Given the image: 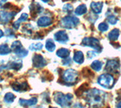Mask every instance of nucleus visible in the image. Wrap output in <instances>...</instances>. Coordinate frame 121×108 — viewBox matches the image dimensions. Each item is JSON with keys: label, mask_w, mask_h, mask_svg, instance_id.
Masks as SVG:
<instances>
[{"label": "nucleus", "mask_w": 121, "mask_h": 108, "mask_svg": "<svg viewBox=\"0 0 121 108\" xmlns=\"http://www.w3.org/2000/svg\"><path fill=\"white\" fill-rule=\"evenodd\" d=\"M105 93L98 89H92L86 93V100L91 107H98L104 101Z\"/></svg>", "instance_id": "nucleus-1"}, {"label": "nucleus", "mask_w": 121, "mask_h": 108, "mask_svg": "<svg viewBox=\"0 0 121 108\" xmlns=\"http://www.w3.org/2000/svg\"><path fill=\"white\" fill-rule=\"evenodd\" d=\"M54 99L55 102L59 104L60 107H67L70 105V100L73 99V95L70 94L64 95L61 92H56L54 96Z\"/></svg>", "instance_id": "nucleus-2"}, {"label": "nucleus", "mask_w": 121, "mask_h": 108, "mask_svg": "<svg viewBox=\"0 0 121 108\" xmlns=\"http://www.w3.org/2000/svg\"><path fill=\"white\" fill-rule=\"evenodd\" d=\"M79 24V20L77 17L66 16L60 21L61 27L66 29H73Z\"/></svg>", "instance_id": "nucleus-3"}, {"label": "nucleus", "mask_w": 121, "mask_h": 108, "mask_svg": "<svg viewBox=\"0 0 121 108\" xmlns=\"http://www.w3.org/2000/svg\"><path fill=\"white\" fill-rule=\"evenodd\" d=\"M77 77H78L77 72L72 69L65 70V71L63 73V75H62V79L64 83L67 84H70V85L75 83L77 80Z\"/></svg>", "instance_id": "nucleus-4"}, {"label": "nucleus", "mask_w": 121, "mask_h": 108, "mask_svg": "<svg viewBox=\"0 0 121 108\" xmlns=\"http://www.w3.org/2000/svg\"><path fill=\"white\" fill-rule=\"evenodd\" d=\"M98 83L101 86L105 88H111L114 83V79L111 75L108 73H104L101 75L98 79Z\"/></svg>", "instance_id": "nucleus-5"}, {"label": "nucleus", "mask_w": 121, "mask_h": 108, "mask_svg": "<svg viewBox=\"0 0 121 108\" xmlns=\"http://www.w3.org/2000/svg\"><path fill=\"white\" fill-rule=\"evenodd\" d=\"M11 51L19 58H24L28 54V51L23 48L20 41H14L11 46Z\"/></svg>", "instance_id": "nucleus-6"}, {"label": "nucleus", "mask_w": 121, "mask_h": 108, "mask_svg": "<svg viewBox=\"0 0 121 108\" xmlns=\"http://www.w3.org/2000/svg\"><path fill=\"white\" fill-rule=\"evenodd\" d=\"M82 44L85 46L92 48L98 51H101L102 49L99 40L97 39L96 38H94V37H86V38L82 39Z\"/></svg>", "instance_id": "nucleus-7"}, {"label": "nucleus", "mask_w": 121, "mask_h": 108, "mask_svg": "<svg viewBox=\"0 0 121 108\" xmlns=\"http://www.w3.org/2000/svg\"><path fill=\"white\" fill-rule=\"evenodd\" d=\"M16 14V11H11V12H7L4 10L0 11V23L2 24H8L13 19Z\"/></svg>", "instance_id": "nucleus-8"}, {"label": "nucleus", "mask_w": 121, "mask_h": 108, "mask_svg": "<svg viewBox=\"0 0 121 108\" xmlns=\"http://www.w3.org/2000/svg\"><path fill=\"white\" fill-rule=\"evenodd\" d=\"M119 61L117 60H109L105 66V70L108 72L111 73H117V71H119Z\"/></svg>", "instance_id": "nucleus-9"}, {"label": "nucleus", "mask_w": 121, "mask_h": 108, "mask_svg": "<svg viewBox=\"0 0 121 108\" xmlns=\"http://www.w3.org/2000/svg\"><path fill=\"white\" fill-rule=\"evenodd\" d=\"M33 65L36 68L43 67L47 64V61L40 54H35L33 57Z\"/></svg>", "instance_id": "nucleus-10"}, {"label": "nucleus", "mask_w": 121, "mask_h": 108, "mask_svg": "<svg viewBox=\"0 0 121 108\" xmlns=\"http://www.w3.org/2000/svg\"><path fill=\"white\" fill-rule=\"evenodd\" d=\"M30 14L33 17H36L38 14L43 12L44 8L40 5V4L35 2H33V3L30 5Z\"/></svg>", "instance_id": "nucleus-11"}, {"label": "nucleus", "mask_w": 121, "mask_h": 108, "mask_svg": "<svg viewBox=\"0 0 121 108\" xmlns=\"http://www.w3.org/2000/svg\"><path fill=\"white\" fill-rule=\"evenodd\" d=\"M54 38L57 42L60 43H66L69 39L65 30H60L57 32L54 36Z\"/></svg>", "instance_id": "nucleus-12"}, {"label": "nucleus", "mask_w": 121, "mask_h": 108, "mask_svg": "<svg viewBox=\"0 0 121 108\" xmlns=\"http://www.w3.org/2000/svg\"><path fill=\"white\" fill-rule=\"evenodd\" d=\"M52 23V19L50 17L43 16L39 17L37 21V25L40 27H46L50 26Z\"/></svg>", "instance_id": "nucleus-13"}, {"label": "nucleus", "mask_w": 121, "mask_h": 108, "mask_svg": "<svg viewBox=\"0 0 121 108\" xmlns=\"http://www.w3.org/2000/svg\"><path fill=\"white\" fill-rule=\"evenodd\" d=\"M11 87L15 91H27L29 88V85L26 83H14L11 85Z\"/></svg>", "instance_id": "nucleus-14"}, {"label": "nucleus", "mask_w": 121, "mask_h": 108, "mask_svg": "<svg viewBox=\"0 0 121 108\" xmlns=\"http://www.w3.org/2000/svg\"><path fill=\"white\" fill-rule=\"evenodd\" d=\"M103 5L102 2H92L91 3V8L95 14H100L103 8Z\"/></svg>", "instance_id": "nucleus-15"}, {"label": "nucleus", "mask_w": 121, "mask_h": 108, "mask_svg": "<svg viewBox=\"0 0 121 108\" xmlns=\"http://www.w3.org/2000/svg\"><path fill=\"white\" fill-rule=\"evenodd\" d=\"M37 103V98H32L29 100H25V99H20L19 100V104L21 105L24 107H29V106H33L35 105Z\"/></svg>", "instance_id": "nucleus-16"}, {"label": "nucleus", "mask_w": 121, "mask_h": 108, "mask_svg": "<svg viewBox=\"0 0 121 108\" xmlns=\"http://www.w3.org/2000/svg\"><path fill=\"white\" fill-rule=\"evenodd\" d=\"M21 67H22V61L20 60L11 61L7 64V68L12 69L14 70H19Z\"/></svg>", "instance_id": "nucleus-17"}, {"label": "nucleus", "mask_w": 121, "mask_h": 108, "mask_svg": "<svg viewBox=\"0 0 121 108\" xmlns=\"http://www.w3.org/2000/svg\"><path fill=\"white\" fill-rule=\"evenodd\" d=\"M73 60L77 64H81L84 61V56H83L82 52L80 51H77L74 53L73 55Z\"/></svg>", "instance_id": "nucleus-18"}, {"label": "nucleus", "mask_w": 121, "mask_h": 108, "mask_svg": "<svg viewBox=\"0 0 121 108\" xmlns=\"http://www.w3.org/2000/svg\"><path fill=\"white\" fill-rule=\"evenodd\" d=\"M56 54L57 56H58L59 58H67L68 56L70 55V51L67 49V48H60L56 52Z\"/></svg>", "instance_id": "nucleus-19"}, {"label": "nucleus", "mask_w": 121, "mask_h": 108, "mask_svg": "<svg viewBox=\"0 0 121 108\" xmlns=\"http://www.w3.org/2000/svg\"><path fill=\"white\" fill-rule=\"evenodd\" d=\"M120 36V30L118 29H113V30H111L109 33L108 34V38L111 41H116L117 39L119 38Z\"/></svg>", "instance_id": "nucleus-20"}, {"label": "nucleus", "mask_w": 121, "mask_h": 108, "mask_svg": "<svg viewBox=\"0 0 121 108\" xmlns=\"http://www.w3.org/2000/svg\"><path fill=\"white\" fill-rule=\"evenodd\" d=\"M11 49L9 47L7 44H2L0 45V54L5 55L11 53Z\"/></svg>", "instance_id": "nucleus-21"}, {"label": "nucleus", "mask_w": 121, "mask_h": 108, "mask_svg": "<svg viewBox=\"0 0 121 108\" xmlns=\"http://www.w3.org/2000/svg\"><path fill=\"white\" fill-rule=\"evenodd\" d=\"M87 12V7L85 5H79L77 8L75 9V14L77 15H82Z\"/></svg>", "instance_id": "nucleus-22"}, {"label": "nucleus", "mask_w": 121, "mask_h": 108, "mask_svg": "<svg viewBox=\"0 0 121 108\" xmlns=\"http://www.w3.org/2000/svg\"><path fill=\"white\" fill-rule=\"evenodd\" d=\"M102 66H103V64H102L101 61H94L92 63V64H91V67H92V69L94 70L95 71L98 72V71H100V70H101Z\"/></svg>", "instance_id": "nucleus-23"}, {"label": "nucleus", "mask_w": 121, "mask_h": 108, "mask_svg": "<svg viewBox=\"0 0 121 108\" xmlns=\"http://www.w3.org/2000/svg\"><path fill=\"white\" fill-rule=\"evenodd\" d=\"M45 48L50 52L54 51L55 49V44L54 43V42L51 39H49L46 41V43H45Z\"/></svg>", "instance_id": "nucleus-24"}, {"label": "nucleus", "mask_w": 121, "mask_h": 108, "mask_svg": "<svg viewBox=\"0 0 121 108\" xmlns=\"http://www.w3.org/2000/svg\"><path fill=\"white\" fill-rule=\"evenodd\" d=\"M15 99V95L11 92H8L5 94V97H4V100L6 103H12L14 100Z\"/></svg>", "instance_id": "nucleus-25"}, {"label": "nucleus", "mask_w": 121, "mask_h": 108, "mask_svg": "<svg viewBox=\"0 0 121 108\" xmlns=\"http://www.w3.org/2000/svg\"><path fill=\"white\" fill-rule=\"evenodd\" d=\"M43 48V45L42 43H40V42L33 43V44L30 45V47H29L30 50H31V51H39Z\"/></svg>", "instance_id": "nucleus-26"}, {"label": "nucleus", "mask_w": 121, "mask_h": 108, "mask_svg": "<svg viewBox=\"0 0 121 108\" xmlns=\"http://www.w3.org/2000/svg\"><path fill=\"white\" fill-rule=\"evenodd\" d=\"M107 21L109 24H111L112 25H114L117 23V21H118V19L114 16V15H109L108 17H107Z\"/></svg>", "instance_id": "nucleus-27"}, {"label": "nucleus", "mask_w": 121, "mask_h": 108, "mask_svg": "<svg viewBox=\"0 0 121 108\" xmlns=\"http://www.w3.org/2000/svg\"><path fill=\"white\" fill-rule=\"evenodd\" d=\"M98 30L101 32H105L108 29V25L106 23H101L98 27Z\"/></svg>", "instance_id": "nucleus-28"}, {"label": "nucleus", "mask_w": 121, "mask_h": 108, "mask_svg": "<svg viewBox=\"0 0 121 108\" xmlns=\"http://www.w3.org/2000/svg\"><path fill=\"white\" fill-rule=\"evenodd\" d=\"M63 11H64V12H67V13H71L72 12H73V6H72L70 4H67L65 5H64L63 7Z\"/></svg>", "instance_id": "nucleus-29"}, {"label": "nucleus", "mask_w": 121, "mask_h": 108, "mask_svg": "<svg viewBox=\"0 0 121 108\" xmlns=\"http://www.w3.org/2000/svg\"><path fill=\"white\" fill-rule=\"evenodd\" d=\"M28 20V14L26 13H23L21 17H19V19L17 21V22L18 23H21V22H25Z\"/></svg>", "instance_id": "nucleus-30"}, {"label": "nucleus", "mask_w": 121, "mask_h": 108, "mask_svg": "<svg viewBox=\"0 0 121 108\" xmlns=\"http://www.w3.org/2000/svg\"><path fill=\"white\" fill-rule=\"evenodd\" d=\"M97 55V53L95 51H88V53H87V57H88L89 59H92L93 58H95Z\"/></svg>", "instance_id": "nucleus-31"}, {"label": "nucleus", "mask_w": 121, "mask_h": 108, "mask_svg": "<svg viewBox=\"0 0 121 108\" xmlns=\"http://www.w3.org/2000/svg\"><path fill=\"white\" fill-rule=\"evenodd\" d=\"M5 33H6V36H9V37H14V34L13 31L11 30L10 29H7L5 30Z\"/></svg>", "instance_id": "nucleus-32"}, {"label": "nucleus", "mask_w": 121, "mask_h": 108, "mask_svg": "<svg viewBox=\"0 0 121 108\" xmlns=\"http://www.w3.org/2000/svg\"><path fill=\"white\" fill-rule=\"evenodd\" d=\"M63 64L64 65V66H67V65H68V64H71V60L70 58H68V59H65V60H64L63 61Z\"/></svg>", "instance_id": "nucleus-33"}, {"label": "nucleus", "mask_w": 121, "mask_h": 108, "mask_svg": "<svg viewBox=\"0 0 121 108\" xmlns=\"http://www.w3.org/2000/svg\"><path fill=\"white\" fill-rule=\"evenodd\" d=\"M12 27H13V28L15 29H19V27H20V23H18V22L15 21L14 23L12 24Z\"/></svg>", "instance_id": "nucleus-34"}, {"label": "nucleus", "mask_w": 121, "mask_h": 108, "mask_svg": "<svg viewBox=\"0 0 121 108\" xmlns=\"http://www.w3.org/2000/svg\"><path fill=\"white\" fill-rule=\"evenodd\" d=\"M6 1L7 0H1V1H0V6H2V5H4L6 3Z\"/></svg>", "instance_id": "nucleus-35"}, {"label": "nucleus", "mask_w": 121, "mask_h": 108, "mask_svg": "<svg viewBox=\"0 0 121 108\" xmlns=\"http://www.w3.org/2000/svg\"><path fill=\"white\" fill-rule=\"evenodd\" d=\"M73 108H82V107L81 104H76V105L73 107Z\"/></svg>", "instance_id": "nucleus-36"}, {"label": "nucleus", "mask_w": 121, "mask_h": 108, "mask_svg": "<svg viewBox=\"0 0 121 108\" xmlns=\"http://www.w3.org/2000/svg\"><path fill=\"white\" fill-rule=\"evenodd\" d=\"M116 107H117V108H121V101H120V102H118L117 104V105H116Z\"/></svg>", "instance_id": "nucleus-37"}, {"label": "nucleus", "mask_w": 121, "mask_h": 108, "mask_svg": "<svg viewBox=\"0 0 121 108\" xmlns=\"http://www.w3.org/2000/svg\"><path fill=\"white\" fill-rule=\"evenodd\" d=\"M4 36V33L2 29H0V38H2V37Z\"/></svg>", "instance_id": "nucleus-38"}, {"label": "nucleus", "mask_w": 121, "mask_h": 108, "mask_svg": "<svg viewBox=\"0 0 121 108\" xmlns=\"http://www.w3.org/2000/svg\"><path fill=\"white\" fill-rule=\"evenodd\" d=\"M42 1H43V2H45V3H48L49 1H50V0H42Z\"/></svg>", "instance_id": "nucleus-39"}, {"label": "nucleus", "mask_w": 121, "mask_h": 108, "mask_svg": "<svg viewBox=\"0 0 121 108\" xmlns=\"http://www.w3.org/2000/svg\"><path fill=\"white\" fill-rule=\"evenodd\" d=\"M50 108H56V107H50Z\"/></svg>", "instance_id": "nucleus-40"}]
</instances>
